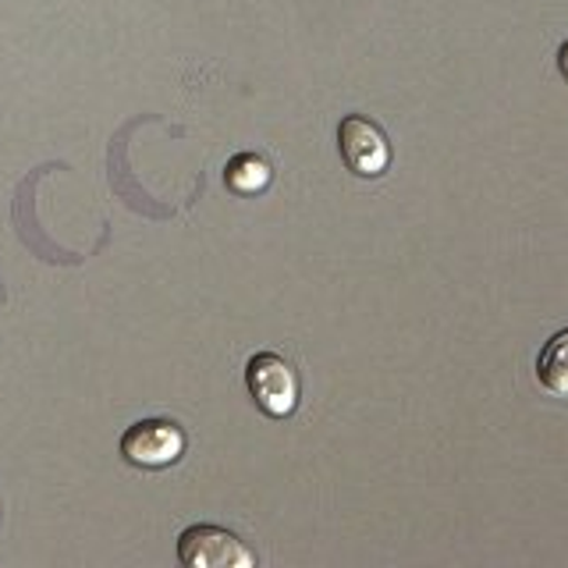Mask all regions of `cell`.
<instances>
[{"mask_svg": "<svg viewBox=\"0 0 568 568\" xmlns=\"http://www.w3.org/2000/svg\"><path fill=\"white\" fill-rule=\"evenodd\" d=\"M245 387L260 413L266 416H292L298 405V377L288 359H281L277 352H256L245 366Z\"/></svg>", "mask_w": 568, "mask_h": 568, "instance_id": "6da1fadb", "label": "cell"}, {"mask_svg": "<svg viewBox=\"0 0 568 568\" xmlns=\"http://www.w3.org/2000/svg\"><path fill=\"white\" fill-rule=\"evenodd\" d=\"M178 558L189 568H253L256 558L235 532L221 529V526H189L182 537H178Z\"/></svg>", "mask_w": 568, "mask_h": 568, "instance_id": "7a4b0ae2", "label": "cell"}, {"mask_svg": "<svg viewBox=\"0 0 568 568\" xmlns=\"http://www.w3.org/2000/svg\"><path fill=\"white\" fill-rule=\"evenodd\" d=\"M185 452V434L182 426L171 419H142L129 426L121 437V455L139 469H164L178 462Z\"/></svg>", "mask_w": 568, "mask_h": 568, "instance_id": "3957f363", "label": "cell"}, {"mask_svg": "<svg viewBox=\"0 0 568 568\" xmlns=\"http://www.w3.org/2000/svg\"><path fill=\"white\" fill-rule=\"evenodd\" d=\"M337 146H342L345 168L363 178H377L390 164V142L384 129L363 114L342 118V124H337Z\"/></svg>", "mask_w": 568, "mask_h": 568, "instance_id": "277c9868", "label": "cell"}, {"mask_svg": "<svg viewBox=\"0 0 568 568\" xmlns=\"http://www.w3.org/2000/svg\"><path fill=\"white\" fill-rule=\"evenodd\" d=\"M537 381L547 395L568 402V327L558 331L537 355Z\"/></svg>", "mask_w": 568, "mask_h": 568, "instance_id": "5b68a950", "label": "cell"}, {"mask_svg": "<svg viewBox=\"0 0 568 568\" xmlns=\"http://www.w3.org/2000/svg\"><path fill=\"white\" fill-rule=\"evenodd\" d=\"M224 182L231 192H239V195H256L274 182V168H271V160L260 156V153H239V156L227 160Z\"/></svg>", "mask_w": 568, "mask_h": 568, "instance_id": "8992f818", "label": "cell"}, {"mask_svg": "<svg viewBox=\"0 0 568 568\" xmlns=\"http://www.w3.org/2000/svg\"><path fill=\"white\" fill-rule=\"evenodd\" d=\"M558 68H561V75L568 79V43H561V50H558Z\"/></svg>", "mask_w": 568, "mask_h": 568, "instance_id": "52a82bcc", "label": "cell"}]
</instances>
